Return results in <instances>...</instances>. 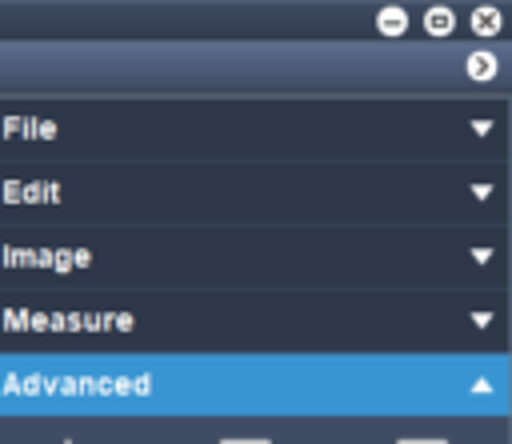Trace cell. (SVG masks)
<instances>
[{"mask_svg": "<svg viewBox=\"0 0 512 444\" xmlns=\"http://www.w3.org/2000/svg\"><path fill=\"white\" fill-rule=\"evenodd\" d=\"M220 444H268V440H256V436H236V440H220Z\"/></svg>", "mask_w": 512, "mask_h": 444, "instance_id": "5b68a950", "label": "cell"}, {"mask_svg": "<svg viewBox=\"0 0 512 444\" xmlns=\"http://www.w3.org/2000/svg\"><path fill=\"white\" fill-rule=\"evenodd\" d=\"M404 24H408V20H404L400 8H384V12H380V28H388V32H404Z\"/></svg>", "mask_w": 512, "mask_h": 444, "instance_id": "7a4b0ae2", "label": "cell"}, {"mask_svg": "<svg viewBox=\"0 0 512 444\" xmlns=\"http://www.w3.org/2000/svg\"><path fill=\"white\" fill-rule=\"evenodd\" d=\"M428 32H452V8H428V20H424Z\"/></svg>", "mask_w": 512, "mask_h": 444, "instance_id": "6da1fadb", "label": "cell"}, {"mask_svg": "<svg viewBox=\"0 0 512 444\" xmlns=\"http://www.w3.org/2000/svg\"><path fill=\"white\" fill-rule=\"evenodd\" d=\"M480 28H484V32H496V28H500L496 12H476V32H480Z\"/></svg>", "mask_w": 512, "mask_h": 444, "instance_id": "277c9868", "label": "cell"}, {"mask_svg": "<svg viewBox=\"0 0 512 444\" xmlns=\"http://www.w3.org/2000/svg\"><path fill=\"white\" fill-rule=\"evenodd\" d=\"M400 444H448V440H436V436H416V440H400Z\"/></svg>", "mask_w": 512, "mask_h": 444, "instance_id": "8992f818", "label": "cell"}, {"mask_svg": "<svg viewBox=\"0 0 512 444\" xmlns=\"http://www.w3.org/2000/svg\"><path fill=\"white\" fill-rule=\"evenodd\" d=\"M496 72V60L492 56H472L468 60V76H492Z\"/></svg>", "mask_w": 512, "mask_h": 444, "instance_id": "3957f363", "label": "cell"}]
</instances>
